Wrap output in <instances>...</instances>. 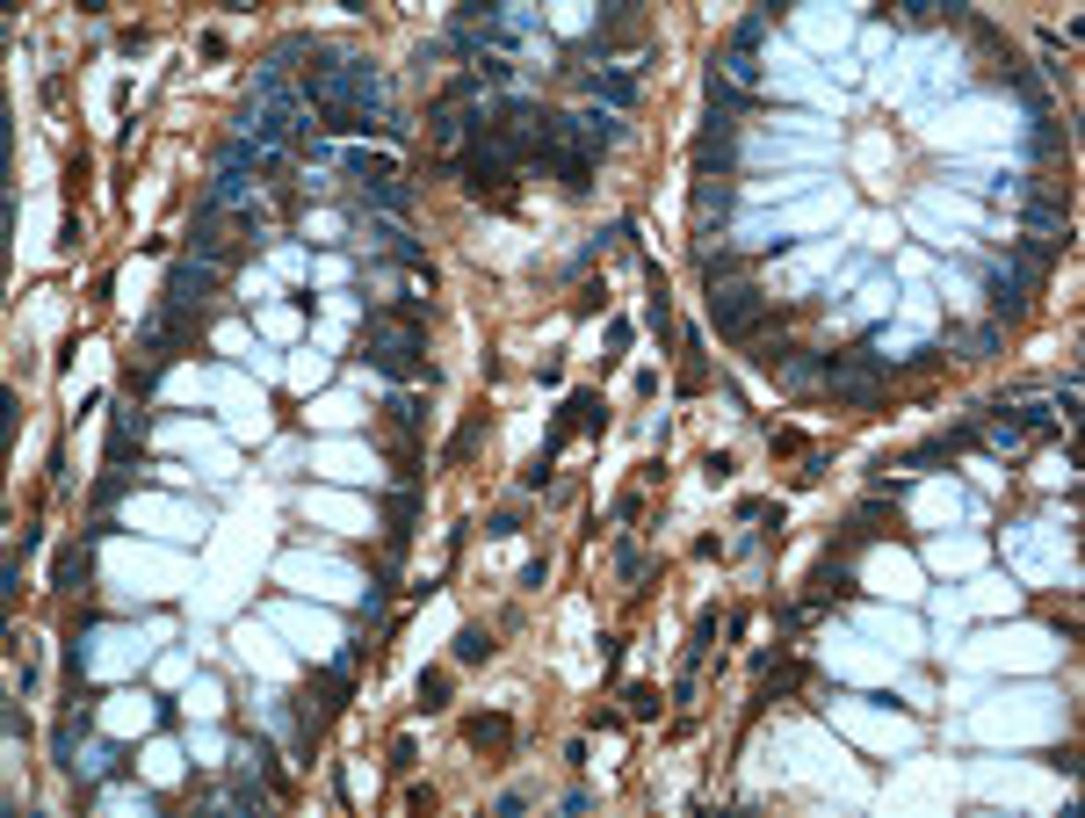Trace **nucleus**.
Masks as SVG:
<instances>
[{
    "label": "nucleus",
    "mask_w": 1085,
    "mask_h": 818,
    "mask_svg": "<svg viewBox=\"0 0 1085 818\" xmlns=\"http://www.w3.org/2000/svg\"><path fill=\"white\" fill-rule=\"evenodd\" d=\"M73 768L80 775H116L123 761H116V746H87V753H73Z\"/></svg>",
    "instance_id": "obj_16"
},
{
    "label": "nucleus",
    "mask_w": 1085,
    "mask_h": 818,
    "mask_svg": "<svg viewBox=\"0 0 1085 818\" xmlns=\"http://www.w3.org/2000/svg\"><path fill=\"white\" fill-rule=\"evenodd\" d=\"M456 659H463V666L492 659V638H485V630H456Z\"/></svg>",
    "instance_id": "obj_18"
},
{
    "label": "nucleus",
    "mask_w": 1085,
    "mask_h": 818,
    "mask_svg": "<svg viewBox=\"0 0 1085 818\" xmlns=\"http://www.w3.org/2000/svg\"><path fill=\"white\" fill-rule=\"evenodd\" d=\"M615 572H623V580H644V558H637V543H615Z\"/></svg>",
    "instance_id": "obj_22"
},
{
    "label": "nucleus",
    "mask_w": 1085,
    "mask_h": 818,
    "mask_svg": "<svg viewBox=\"0 0 1085 818\" xmlns=\"http://www.w3.org/2000/svg\"><path fill=\"white\" fill-rule=\"evenodd\" d=\"M471 739H478V746H500V739H507V724H500V717H478V724H471Z\"/></svg>",
    "instance_id": "obj_25"
},
{
    "label": "nucleus",
    "mask_w": 1085,
    "mask_h": 818,
    "mask_svg": "<svg viewBox=\"0 0 1085 818\" xmlns=\"http://www.w3.org/2000/svg\"><path fill=\"white\" fill-rule=\"evenodd\" d=\"M420 703L442 710V703H449V674H427V681H420Z\"/></svg>",
    "instance_id": "obj_23"
},
{
    "label": "nucleus",
    "mask_w": 1085,
    "mask_h": 818,
    "mask_svg": "<svg viewBox=\"0 0 1085 818\" xmlns=\"http://www.w3.org/2000/svg\"><path fill=\"white\" fill-rule=\"evenodd\" d=\"M760 37H767V15H746V22H738V29H731V51H753Z\"/></svg>",
    "instance_id": "obj_20"
},
{
    "label": "nucleus",
    "mask_w": 1085,
    "mask_h": 818,
    "mask_svg": "<svg viewBox=\"0 0 1085 818\" xmlns=\"http://www.w3.org/2000/svg\"><path fill=\"white\" fill-rule=\"evenodd\" d=\"M724 87H738V95H746V87L760 80V66H753V51H724V73H717Z\"/></svg>",
    "instance_id": "obj_14"
},
{
    "label": "nucleus",
    "mask_w": 1085,
    "mask_h": 818,
    "mask_svg": "<svg viewBox=\"0 0 1085 818\" xmlns=\"http://www.w3.org/2000/svg\"><path fill=\"white\" fill-rule=\"evenodd\" d=\"M724 225H731V181L702 174V189H695V232L709 239V232H724Z\"/></svg>",
    "instance_id": "obj_7"
},
{
    "label": "nucleus",
    "mask_w": 1085,
    "mask_h": 818,
    "mask_svg": "<svg viewBox=\"0 0 1085 818\" xmlns=\"http://www.w3.org/2000/svg\"><path fill=\"white\" fill-rule=\"evenodd\" d=\"M123 486H131V471L109 464V471H102V486H95V514H109V500H123Z\"/></svg>",
    "instance_id": "obj_17"
},
{
    "label": "nucleus",
    "mask_w": 1085,
    "mask_h": 818,
    "mask_svg": "<svg viewBox=\"0 0 1085 818\" xmlns=\"http://www.w3.org/2000/svg\"><path fill=\"white\" fill-rule=\"evenodd\" d=\"M87 572H95V558H87V543H73V551H58V587H87Z\"/></svg>",
    "instance_id": "obj_13"
},
{
    "label": "nucleus",
    "mask_w": 1085,
    "mask_h": 818,
    "mask_svg": "<svg viewBox=\"0 0 1085 818\" xmlns=\"http://www.w3.org/2000/svg\"><path fill=\"white\" fill-rule=\"evenodd\" d=\"M369 362H377L384 377H420V370H427V326L369 319Z\"/></svg>",
    "instance_id": "obj_1"
},
{
    "label": "nucleus",
    "mask_w": 1085,
    "mask_h": 818,
    "mask_svg": "<svg viewBox=\"0 0 1085 818\" xmlns=\"http://www.w3.org/2000/svg\"><path fill=\"white\" fill-rule=\"evenodd\" d=\"M825 391H832L840 406H854V413L883 406V370H876V355H861V348L825 355Z\"/></svg>",
    "instance_id": "obj_2"
},
{
    "label": "nucleus",
    "mask_w": 1085,
    "mask_h": 818,
    "mask_svg": "<svg viewBox=\"0 0 1085 818\" xmlns=\"http://www.w3.org/2000/svg\"><path fill=\"white\" fill-rule=\"evenodd\" d=\"M478 435H485V420H471V428H463V435L449 442V457H471V449H478Z\"/></svg>",
    "instance_id": "obj_27"
},
{
    "label": "nucleus",
    "mask_w": 1085,
    "mask_h": 818,
    "mask_svg": "<svg viewBox=\"0 0 1085 818\" xmlns=\"http://www.w3.org/2000/svg\"><path fill=\"white\" fill-rule=\"evenodd\" d=\"M377 239H384V254H391V261H406V268H427V254H420V247H413V239L398 232V225H384Z\"/></svg>",
    "instance_id": "obj_15"
},
{
    "label": "nucleus",
    "mask_w": 1085,
    "mask_h": 818,
    "mask_svg": "<svg viewBox=\"0 0 1085 818\" xmlns=\"http://www.w3.org/2000/svg\"><path fill=\"white\" fill-rule=\"evenodd\" d=\"M623 703H630V717H659V695H651V688H630Z\"/></svg>",
    "instance_id": "obj_26"
},
{
    "label": "nucleus",
    "mask_w": 1085,
    "mask_h": 818,
    "mask_svg": "<svg viewBox=\"0 0 1085 818\" xmlns=\"http://www.w3.org/2000/svg\"><path fill=\"white\" fill-rule=\"evenodd\" d=\"M565 138L594 160V153H608V145H623V116L615 109H579V116H565Z\"/></svg>",
    "instance_id": "obj_6"
},
{
    "label": "nucleus",
    "mask_w": 1085,
    "mask_h": 818,
    "mask_svg": "<svg viewBox=\"0 0 1085 818\" xmlns=\"http://www.w3.org/2000/svg\"><path fill=\"white\" fill-rule=\"evenodd\" d=\"M145 442V413H116V435H109V464H123L131 449Z\"/></svg>",
    "instance_id": "obj_11"
},
{
    "label": "nucleus",
    "mask_w": 1085,
    "mask_h": 818,
    "mask_svg": "<svg viewBox=\"0 0 1085 818\" xmlns=\"http://www.w3.org/2000/svg\"><path fill=\"white\" fill-rule=\"evenodd\" d=\"M210 290H217V261L189 254V261H174V268H167V305H174V312H196Z\"/></svg>",
    "instance_id": "obj_5"
},
{
    "label": "nucleus",
    "mask_w": 1085,
    "mask_h": 818,
    "mask_svg": "<svg viewBox=\"0 0 1085 818\" xmlns=\"http://www.w3.org/2000/svg\"><path fill=\"white\" fill-rule=\"evenodd\" d=\"M594 95H601L608 109H630V102H637V73H594Z\"/></svg>",
    "instance_id": "obj_12"
},
{
    "label": "nucleus",
    "mask_w": 1085,
    "mask_h": 818,
    "mask_svg": "<svg viewBox=\"0 0 1085 818\" xmlns=\"http://www.w3.org/2000/svg\"><path fill=\"white\" fill-rule=\"evenodd\" d=\"M702 276H709V290H717V283H738V254H702Z\"/></svg>",
    "instance_id": "obj_19"
},
{
    "label": "nucleus",
    "mask_w": 1085,
    "mask_h": 818,
    "mask_svg": "<svg viewBox=\"0 0 1085 818\" xmlns=\"http://www.w3.org/2000/svg\"><path fill=\"white\" fill-rule=\"evenodd\" d=\"M774 370H782L789 391H811V384H825V355H811V348H782V355H774Z\"/></svg>",
    "instance_id": "obj_9"
},
{
    "label": "nucleus",
    "mask_w": 1085,
    "mask_h": 818,
    "mask_svg": "<svg viewBox=\"0 0 1085 818\" xmlns=\"http://www.w3.org/2000/svg\"><path fill=\"white\" fill-rule=\"evenodd\" d=\"M456 174H463V189H478V196H492V203H507V174H514V160L500 153V138H492V131H478V145H463V153H456Z\"/></svg>",
    "instance_id": "obj_4"
},
{
    "label": "nucleus",
    "mask_w": 1085,
    "mask_h": 818,
    "mask_svg": "<svg viewBox=\"0 0 1085 818\" xmlns=\"http://www.w3.org/2000/svg\"><path fill=\"white\" fill-rule=\"evenodd\" d=\"M15 428H22V399H15V391H0V442H15Z\"/></svg>",
    "instance_id": "obj_21"
},
{
    "label": "nucleus",
    "mask_w": 1085,
    "mask_h": 818,
    "mask_svg": "<svg viewBox=\"0 0 1085 818\" xmlns=\"http://www.w3.org/2000/svg\"><path fill=\"white\" fill-rule=\"evenodd\" d=\"M912 29H934V22H963V0H897Z\"/></svg>",
    "instance_id": "obj_10"
},
{
    "label": "nucleus",
    "mask_w": 1085,
    "mask_h": 818,
    "mask_svg": "<svg viewBox=\"0 0 1085 818\" xmlns=\"http://www.w3.org/2000/svg\"><path fill=\"white\" fill-rule=\"evenodd\" d=\"M391 420H398V428H420V399H406V391H398V399H391Z\"/></svg>",
    "instance_id": "obj_24"
},
{
    "label": "nucleus",
    "mask_w": 1085,
    "mask_h": 818,
    "mask_svg": "<svg viewBox=\"0 0 1085 818\" xmlns=\"http://www.w3.org/2000/svg\"><path fill=\"white\" fill-rule=\"evenodd\" d=\"M709 319H717V333L724 341H753L760 333V319H767V297H760V283H717L709 290Z\"/></svg>",
    "instance_id": "obj_3"
},
{
    "label": "nucleus",
    "mask_w": 1085,
    "mask_h": 818,
    "mask_svg": "<svg viewBox=\"0 0 1085 818\" xmlns=\"http://www.w3.org/2000/svg\"><path fill=\"white\" fill-rule=\"evenodd\" d=\"M854 594V565L847 558H825L818 572H811V601H803V616H818L825 601H847Z\"/></svg>",
    "instance_id": "obj_8"
}]
</instances>
